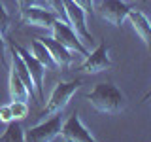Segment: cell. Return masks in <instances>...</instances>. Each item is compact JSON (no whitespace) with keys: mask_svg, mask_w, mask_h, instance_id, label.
Returning a JSON list of instances; mask_svg holds the SVG:
<instances>
[{"mask_svg":"<svg viewBox=\"0 0 151 142\" xmlns=\"http://www.w3.org/2000/svg\"><path fill=\"white\" fill-rule=\"evenodd\" d=\"M9 110H12V117L15 121H21L28 116V104L25 101H12L9 102Z\"/></svg>","mask_w":151,"mask_h":142,"instance_id":"16","label":"cell"},{"mask_svg":"<svg viewBox=\"0 0 151 142\" xmlns=\"http://www.w3.org/2000/svg\"><path fill=\"white\" fill-rule=\"evenodd\" d=\"M59 136L63 140H70V142H94L96 140L93 133L83 125L78 112H72L68 116V120H63Z\"/></svg>","mask_w":151,"mask_h":142,"instance_id":"4","label":"cell"},{"mask_svg":"<svg viewBox=\"0 0 151 142\" xmlns=\"http://www.w3.org/2000/svg\"><path fill=\"white\" fill-rule=\"evenodd\" d=\"M47 4H49V9L55 13L59 19H63V21H66V15H64V6H63V0H45ZM68 23V21H66Z\"/></svg>","mask_w":151,"mask_h":142,"instance_id":"17","label":"cell"},{"mask_svg":"<svg viewBox=\"0 0 151 142\" xmlns=\"http://www.w3.org/2000/svg\"><path fill=\"white\" fill-rule=\"evenodd\" d=\"M0 142H25V131H23L19 121H9L6 123V131L0 135Z\"/></svg>","mask_w":151,"mask_h":142,"instance_id":"15","label":"cell"},{"mask_svg":"<svg viewBox=\"0 0 151 142\" xmlns=\"http://www.w3.org/2000/svg\"><path fill=\"white\" fill-rule=\"evenodd\" d=\"M60 125H63V116H60V112H57L53 117L28 129V133H25V140L27 142H49L59 136Z\"/></svg>","mask_w":151,"mask_h":142,"instance_id":"6","label":"cell"},{"mask_svg":"<svg viewBox=\"0 0 151 142\" xmlns=\"http://www.w3.org/2000/svg\"><path fill=\"white\" fill-rule=\"evenodd\" d=\"M49 30H51V38L57 40L60 46H64L66 49L76 51V53L85 55V57L89 55V49L85 47V44L81 42V38L78 36V32L70 27V23L63 21V19H55V21L51 23Z\"/></svg>","mask_w":151,"mask_h":142,"instance_id":"3","label":"cell"},{"mask_svg":"<svg viewBox=\"0 0 151 142\" xmlns=\"http://www.w3.org/2000/svg\"><path fill=\"white\" fill-rule=\"evenodd\" d=\"M108 51H110V47H108L106 40H102L93 53L89 51V55L85 57L83 64L79 66V72H83V74H100V72L110 70L113 64H111V59H110V55H108Z\"/></svg>","mask_w":151,"mask_h":142,"instance_id":"7","label":"cell"},{"mask_svg":"<svg viewBox=\"0 0 151 142\" xmlns=\"http://www.w3.org/2000/svg\"><path fill=\"white\" fill-rule=\"evenodd\" d=\"M32 57H34L36 61H40L42 64L45 66V68H57V64L53 63V57H51L49 49L42 44L40 38H36V40H32Z\"/></svg>","mask_w":151,"mask_h":142,"instance_id":"14","label":"cell"},{"mask_svg":"<svg viewBox=\"0 0 151 142\" xmlns=\"http://www.w3.org/2000/svg\"><path fill=\"white\" fill-rule=\"evenodd\" d=\"M42 44H44L47 49H49L51 57H53V63L57 64V68H68L70 63H72V55H70V49H66L64 46H60L57 40L53 38H40Z\"/></svg>","mask_w":151,"mask_h":142,"instance_id":"12","label":"cell"},{"mask_svg":"<svg viewBox=\"0 0 151 142\" xmlns=\"http://www.w3.org/2000/svg\"><path fill=\"white\" fill-rule=\"evenodd\" d=\"M9 27V15L6 12V8H4V4L0 2V34L6 38V30Z\"/></svg>","mask_w":151,"mask_h":142,"instance_id":"18","label":"cell"},{"mask_svg":"<svg viewBox=\"0 0 151 142\" xmlns=\"http://www.w3.org/2000/svg\"><path fill=\"white\" fill-rule=\"evenodd\" d=\"M8 93L12 101H28V91L25 87V83L21 82V78L17 76V72L9 66V76H8Z\"/></svg>","mask_w":151,"mask_h":142,"instance_id":"13","label":"cell"},{"mask_svg":"<svg viewBox=\"0 0 151 142\" xmlns=\"http://www.w3.org/2000/svg\"><path fill=\"white\" fill-rule=\"evenodd\" d=\"M0 121H2V123H9V121H13V117H12V110H9V104H4V106H0Z\"/></svg>","mask_w":151,"mask_h":142,"instance_id":"20","label":"cell"},{"mask_svg":"<svg viewBox=\"0 0 151 142\" xmlns=\"http://www.w3.org/2000/svg\"><path fill=\"white\" fill-rule=\"evenodd\" d=\"M74 2L78 4V6L81 8L85 13H91V15L94 13V4H93V0H74Z\"/></svg>","mask_w":151,"mask_h":142,"instance_id":"19","label":"cell"},{"mask_svg":"<svg viewBox=\"0 0 151 142\" xmlns=\"http://www.w3.org/2000/svg\"><path fill=\"white\" fill-rule=\"evenodd\" d=\"M21 21L27 23V25H32V27H40V28H49L51 23L55 19H59L51 9H44V8H38V6H28L25 9H21Z\"/></svg>","mask_w":151,"mask_h":142,"instance_id":"10","label":"cell"},{"mask_svg":"<svg viewBox=\"0 0 151 142\" xmlns=\"http://www.w3.org/2000/svg\"><path fill=\"white\" fill-rule=\"evenodd\" d=\"M81 87V80H70V82H59L51 93L45 108L42 110V116H53L57 112H63L68 106L70 99L76 95V91Z\"/></svg>","mask_w":151,"mask_h":142,"instance_id":"2","label":"cell"},{"mask_svg":"<svg viewBox=\"0 0 151 142\" xmlns=\"http://www.w3.org/2000/svg\"><path fill=\"white\" fill-rule=\"evenodd\" d=\"M32 4H34V0H17L19 12H21V9H25V8H28V6H32Z\"/></svg>","mask_w":151,"mask_h":142,"instance_id":"22","label":"cell"},{"mask_svg":"<svg viewBox=\"0 0 151 142\" xmlns=\"http://www.w3.org/2000/svg\"><path fill=\"white\" fill-rule=\"evenodd\" d=\"M129 9L130 8L125 4V0H100V4H98V13L115 28L123 25Z\"/></svg>","mask_w":151,"mask_h":142,"instance_id":"9","label":"cell"},{"mask_svg":"<svg viewBox=\"0 0 151 142\" xmlns=\"http://www.w3.org/2000/svg\"><path fill=\"white\" fill-rule=\"evenodd\" d=\"M63 6H64L66 21H68L70 27L78 32V36L81 38V42H91L93 40V34L89 32L87 21H85V15H87V13H85L83 9L74 2V0H63Z\"/></svg>","mask_w":151,"mask_h":142,"instance_id":"8","label":"cell"},{"mask_svg":"<svg viewBox=\"0 0 151 142\" xmlns=\"http://www.w3.org/2000/svg\"><path fill=\"white\" fill-rule=\"evenodd\" d=\"M127 19L130 21V25L136 30V34L142 38L145 47H151V25H149L147 15L144 12H138V9H129Z\"/></svg>","mask_w":151,"mask_h":142,"instance_id":"11","label":"cell"},{"mask_svg":"<svg viewBox=\"0 0 151 142\" xmlns=\"http://www.w3.org/2000/svg\"><path fill=\"white\" fill-rule=\"evenodd\" d=\"M0 64L6 66V38L0 34Z\"/></svg>","mask_w":151,"mask_h":142,"instance_id":"21","label":"cell"},{"mask_svg":"<svg viewBox=\"0 0 151 142\" xmlns=\"http://www.w3.org/2000/svg\"><path fill=\"white\" fill-rule=\"evenodd\" d=\"M142 2H144V0H142Z\"/></svg>","mask_w":151,"mask_h":142,"instance_id":"23","label":"cell"},{"mask_svg":"<svg viewBox=\"0 0 151 142\" xmlns=\"http://www.w3.org/2000/svg\"><path fill=\"white\" fill-rule=\"evenodd\" d=\"M87 101L91 102V106L94 110H98L102 114H117L127 106V97L123 95L121 89L117 87V85H113L111 82L96 83L91 91H89Z\"/></svg>","mask_w":151,"mask_h":142,"instance_id":"1","label":"cell"},{"mask_svg":"<svg viewBox=\"0 0 151 142\" xmlns=\"http://www.w3.org/2000/svg\"><path fill=\"white\" fill-rule=\"evenodd\" d=\"M13 47V49L17 51L19 55H21L23 63L27 64V70L28 74H30L32 78V85H34V91H36V99L38 101H44V76H45V66L40 63V61H36L34 57H32L25 47H21L19 44H9Z\"/></svg>","mask_w":151,"mask_h":142,"instance_id":"5","label":"cell"}]
</instances>
